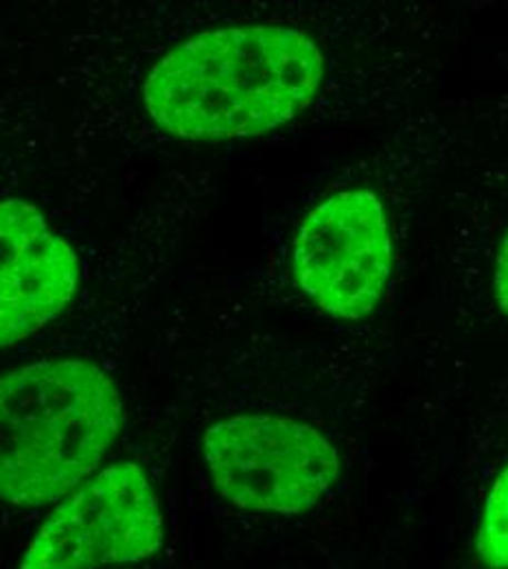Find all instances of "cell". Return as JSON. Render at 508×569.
<instances>
[{"mask_svg":"<svg viewBox=\"0 0 508 569\" xmlns=\"http://www.w3.org/2000/svg\"><path fill=\"white\" fill-rule=\"evenodd\" d=\"M73 248L22 200L0 202V349L56 320L73 300Z\"/></svg>","mask_w":508,"mask_h":569,"instance_id":"8992f818","label":"cell"},{"mask_svg":"<svg viewBox=\"0 0 508 569\" xmlns=\"http://www.w3.org/2000/svg\"><path fill=\"white\" fill-rule=\"evenodd\" d=\"M291 270L300 291L327 316H370L392 270V239L381 200L368 189H349L320 202L296 230Z\"/></svg>","mask_w":508,"mask_h":569,"instance_id":"5b68a950","label":"cell"},{"mask_svg":"<svg viewBox=\"0 0 508 569\" xmlns=\"http://www.w3.org/2000/svg\"><path fill=\"white\" fill-rule=\"evenodd\" d=\"M202 453L219 496L252 512H305L340 478L329 438L288 417L221 419L205 431Z\"/></svg>","mask_w":508,"mask_h":569,"instance_id":"3957f363","label":"cell"},{"mask_svg":"<svg viewBox=\"0 0 508 569\" xmlns=\"http://www.w3.org/2000/svg\"><path fill=\"white\" fill-rule=\"evenodd\" d=\"M121 427V392L88 359H42L0 375V499L31 508L69 496Z\"/></svg>","mask_w":508,"mask_h":569,"instance_id":"7a4b0ae2","label":"cell"},{"mask_svg":"<svg viewBox=\"0 0 508 569\" xmlns=\"http://www.w3.org/2000/svg\"><path fill=\"white\" fill-rule=\"evenodd\" d=\"M494 291H496V300L498 307L502 309V313L508 316V232L500 246V254L496 261V272H494Z\"/></svg>","mask_w":508,"mask_h":569,"instance_id":"ba28073f","label":"cell"},{"mask_svg":"<svg viewBox=\"0 0 508 569\" xmlns=\"http://www.w3.org/2000/svg\"><path fill=\"white\" fill-rule=\"evenodd\" d=\"M165 546V521L146 471L103 469L40 526L20 569H99L146 561Z\"/></svg>","mask_w":508,"mask_h":569,"instance_id":"277c9868","label":"cell"},{"mask_svg":"<svg viewBox=\"0 0 508 569\" xmlns=\"http://www.w3.org/2000/svg\"><path fill=\"white\" fill-rule=\"evenodd\" d=\"M325 56L305 31L279 24L189 38L147 74V114L171 137H259L296 119L318 94Z\"/></svg>","mask_w":508,"mask_h":569,"instance_id":"6da1fadb","label":"cell"},{"mask_svg":"<svg viewBox=\"0 0 508 569\" xmlns=\"http://www.w3.org/2000/svg\"><path fill=\"white\" fill-rule=\"evenodd\" d=\"M476 557L489 569H508V465L485 499L476 532Z\"/></svg>","mask_w":508,"mask_h":569,"instance_id":"52a82bcc","label":"cell"}]
</instances>
